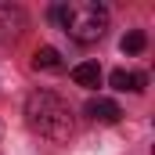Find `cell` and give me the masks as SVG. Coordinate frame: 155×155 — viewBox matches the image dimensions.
Listing matches in <instances>:
<instances>
[{
  "instance_id": "cell-4",
  "label": "cell",
  "mask_w": 155,
  "mask_h": 155,
  "mask_svg": "<svg viewBox=\"0 0 155 155\" xmlns=\"http://www.w3.org/2000/svg\"><path fill=\"white\" fill-rule=\"evenodd\" d=\"M83 112L94 119V123H119V119H123V108H119L112 97H90Z\"/></svg>"
},
{
  "instance_id": "cell-5",
  "label": "cell",
  "mask_w": 155,
  "mask_h": 155,
  "mask_svg": "<svg viewBox=\"0 0 155 155\" xmlns=\"http://www.w3.org/2000/svg\"><path fill=\"white\" fill-rule=\"evenodd\" d=\"M108 79H112V87H116V90H134V94H141V90H144V83H148L144 72H126V69H116Z\"/></svg>"
},
{
  "instance_id": "cell-2",
  "label": "cell",
  "mask_w": 155,
  "mask_h": 155,
  "mask_svg": "<svg viewBox=\"0 0 155 155\" xmlns=\"http://www.w3.org/2000/svg\"><path fill=\"white\" fill-rule=\"evenodd\" d=\"M51 18L79 43H94L105 36L108 29V7L94 4V0H76V4H54Z\"/></svg>"
},
{
  "instance_id": "cell-7",
  "label": "cell",
  "mask_w": 155,
  "mask_h": 155,
  "mask_svg": "<svg viewBox=\"0 0 155 155\" xmlns=\"http://www.w3.org/2000/svg\"><path fill=\"white\" fill-rule=\"evenodd\" d=\"M33 69L58 72V69H61V54H58V47H40L36 54H33Z\"/></svg>"
},
{
  "instance_id": "cell-1",
  "label": "cell",
  "mask_w": 155,
  "mask_h": 155,
  "mask_svg": "<svg viewBox=\"0 0 155 155\" xmlns=\"http://www.w3.org/2000/svg\"><path fill=\"white\" fill-rule=\"evenodd\" d=\"M25 119H29V126L36 130L40 137H47V141H69L72 130H76L72 108L58 94H51V90H36V94L25 97Z\"/></svg>"
},
{
  "instance_id": "cell-8",
  "label": "cell",
  "mask_w": 155,
  "mask_h": 155,
  "mask_svg": "<svg viewBox=\"0 0 155 155\" xmlns=\"http://www.w3.org/2000/svg\"><path fill=\"white\" fill-rule=\"evenodd\" d=\"M119 47H123V54H141V51L148 47V36H144L141 29H134V33H126V36H123Z\"/></svg>"
},
{
  "instance_id": "cell-3",
  "label": "cell",
  "mask_w": 155,
  "mask_h": 155,
  "mask_svg": "<svg viewBox=\"0 0 155 155\" xmlns=\"http://www.w3.org/2000/svg\"><path fill=\"white\" fill-rule=\"evenodd\" d=\"M25 29V11L15 4H0V43H15Z\"/></svg>"
},
{
  "instance_id": "cell-6",
  "label": "cell",
  "mask_w": 155,
  "mask_h": 155,
  "mask_svg": "<svg viewBox=\"0 0 155 155\" xmlns=\"http://www.w3.org/2000/svg\"><path fill=\"white\" fill-rule=\"evenodd\" d=\"M72 79H76L79 87H97L101 83V65L97 61H79L76 69H72Z\"/></svg>"
}]
</instances>
